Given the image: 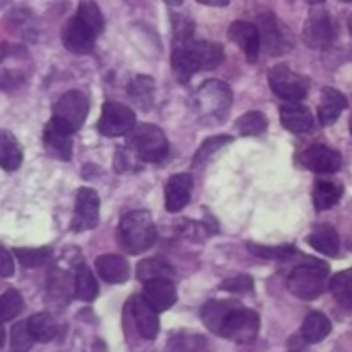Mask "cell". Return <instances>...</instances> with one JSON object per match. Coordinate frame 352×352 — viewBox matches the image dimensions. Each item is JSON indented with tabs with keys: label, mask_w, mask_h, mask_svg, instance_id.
<instances>
[{
	"label": "cell",
	"mask_w": 352,
	"mask_h": 352,
	"mask_svg": "<svg viewBox=\"0 0 352 352\" xmlns=\"http://www.w3.org/2000/svg\"><path fill=\"white\" fill-rule=\"evenodd\" d=\"M225 60V50L221 43L214 41H186V43H175L171 64L173 72L179 82H188L192 74L200 70H212L221 66Z\"/></svg>",
	"instance_id": "6da1fadb"
},
{
	"label": "cell",
	"mask_w": 352,
	"mask_h": 352,
	"mask_svg": "<svg viewBox=\"0 0 352 352\" xmlns=\"http://www.w3.org/2000/svg\"><path fill=\"white\" fill-rule=\"evenodd\" d=\"M120 241L128 254H144L157 241V229L146 210H132L120 221Z\"/></svg>",
	"instance_id": "7a4b0ae2"
},
{
	"label": "cell",
	"mask_w": 352,
	"mask_h": 352,
	"mask_svg": "<svg viewBox=\"0 0 352 352\" xmlns=\"http://www.w3.org/2000/svg\"><path fill=\"white\" fill-rule=\"evenodd\" d=\"M330 268L324 262L318 260H305V264L297 266L289 276V291L305 301L318 299L328 285Z\"/></svg>",
	"instance_id": "3957f363"
},
{
	"label": "cell",
	"mask_w": 352,
	"mask_h": 352,
	"mask_svg": "<svg viewBox=\"0 0 352 352\" xmlns=\"http://www.w3.org/2000/svg\"><path fill=\"white\" fill-rule=\"evenodd\" d=\"M128 146L134 151V155L144 163H157L163 161L169 153L167 136L161 128L153 124H140L130 130Z\"/></svg>",
	"instance_id": "277c9868"
},
{
	"label": "cell",
	"mask_w": 352,
	"mask_h": 352,
	"mask_svg": "<svg viewBox=\"0 0 352 352\" xmlns=\"http://www.w3.org/2000/svg\"><path fill=\"white\" fill-rule=\"evenodd\" d=\"M231 97H233L231 89L223 80L204 82L194 97V105H196L200 120L219 122L225 116V111L231 107Z\"/></svg>",
	"instance_id": "5b68a950"
},
{
	"label": "cell",
	"mask_w": 352,
	"mask_h": 352,
	"mask_svg": "<svg viewBox=\"0 0 352 352\" xmlns=\"http://www.w3.org/2000/svg\"><path fill=\"white\" fill-rule=\"evenodd\" d=\"M268 82L272 93L289 103H299L307 97L309 91V78L291 70L285 64H278L268 72Z\"/></svg>",
	"instance_id": "8992f818"
},
{
	"label": "cell",
	"mask_w": 352,
	"mask_h": 352,
	"mask_svg": "<svg viewBox=\"0 0 352 352\" xmlns=\"http://www.w3.org/2000/svg\"><path fill=\"white\" fill-rule=\"evenodd\" d=\"M89 113V99L82 91H68L64 93L56 103H54V116L52 120H56L60 126H64L68 132H76Z\"/></svg>",
	"instance_id": "52a82bcc"
},
{
	"label": "cell",
	"mask_w": 352,
	"mask_h": 352,
	"mask_svg": "<svg viewBox=\"0 0 352 352\" xmlns=\"http://www.w3.org/2000/svg\"><path fill=\"white\" fill-rule=\"evenodd\" d=\"M258 332H260V316L252 309L233 305V309L229 311V316L225 320L221 336L229 338L237 344H250L256 340Z\"/></svg>",
	"instance_id": "ba28073f"
},
{
	"label": "cell",
	"mask_w": 352,
	"mask_h": 352,
	"mask_svg": "<svg viewBox=\"0 0 352 352\" xmlns=\"http://www.w3.org/2000/svg\"><path fill=\"white\" fill-rule=\"evenodd\" d=\"M260 41L270 56H280L293 47V35L272 12H262L258 19Z\"/></svg>",
	"instance_id": "9c48e42d"
},
{
	"label": "cell",
	"mask_w": 352,
	"mask_h": 352,
	"mask_svg": "<svg viewBox=\"0 0 352 352\" xmlns=\"http://www.w3.org/2000/svg\"><path fill=\"white\" fill-rule=\"evenodd\" d=\"M134 126H136V116L128 105L118 103V101L103 103L101 118L97 124V130L103 136H124V134H130Z\"/></svg>",
	"instance_id": "30bf717a"
},
{
	"label": "cell",
	"mask_w": 352,
	"mask_h": 352,
	"mask_svg": "<svg viewBox=\"0 0 352 352\" xmlns=\"http://www.w3.org/2000/svg\"><path fill=\"white\" fill-rule=\"evenodd\" d=\"M303 39L314 50H328L336 39V25L328 10L318 8L309 14L303 27Z\"/></svg>",
	"instance_id": "8fae6325"
},
{
	"label": "cell",
	"mask_w": 352,
	"mask_h": 352,
	"mask_svg": "<svg viewBox=\"0 0 352 352\" xmlns=\"http://www.w3.org/2000/svg\"><path fill=\"white\" fill-rule=\"evenodd\" d=\"M97 31L93 27H89L80 16H72L64 31H62V41H64V47L72 54H91L93 47H95V39H97Z\"/></svg>",
	"instance_id": "7c38bea8"
},
{
	"label": "cell",
	"mask_w": 352,
	"mask_h": 352,
	"mask_svg": "<svg viewBox=\"0 0 352 352\" xmlns=\"http://www.w3.org/2000/svg\"><path fill=\"white\" fill-rule=\"evenodd\" d=\"M29 72V58L23 50H10L0 58V89L19 87Z\"/></svg>",
	"instance_id": "4fadbf2b"
},
{
	"label": "cell",
	"mask_w": 352,
	"mask_h": 352,
	"mask_svg": "<svg viewBox=\"0 0 352 352\" xmlns=\"http://www.w3.org/2000/svg\"><path fill=\"white\" fill-rule=\"evenodd\" d=\"M301 163L314 173H336L342 167V157L330 146L311 144L301 153Z\"/></svg>",
	"instance_id": "5bb4252c"
},
{
	"label": "cell",
	"mask_w": 352,
	"mask_h": 352,
	"mask_svg": "<svg viewBox=\"0 0 352 352\" xmlns=\"http://www.w3.org/2000/svg\"><path fill=\"white\" fill-rule=\"evenodd\" d=\"M99 221V196L91 188H80L76 194V206H74V231H89Z\"/></svg>",
	"instance_id": "9a60e30c"
},
{
	"label": "cell",
	"mask_w": 352,
	"mask_h": 352,
	"mask_svg": "<svg viewBox=\"0 0 352 352\" xmlns=\"http://www.w3.org/2000/svg\"><path fill=\"white\" fill-rule=\"evenodd\" d=\"M192 190H194V179L190 173H177V175L169 177V182L165 186V208L169 212L184 210L192 198Z\"/></svg>",
	"instance_id": "2e32d148"
},
{
	"label": "cell",
	"mask_w": 352,
	"mask_h": 352,
	"mask_svg": "<svg viewBox=\"0 0 352 352\" xmlns=\"http://www.w3.org/2000/svg\"><path fill=\"white\" fill-rule=\"evenodd\" d=\"M130 311H132V320L136 324V330L142 338L146 340H155L159 334V311H155L144 297H132L130 299Z\"/></svg>",
	"instance_id": "e0dca14e"
},
{
	"label": "cell",
	"mask_w": 352,
	"mask_h": 352,
	"mask_svg": "<svg viewBox=\"0 0 352 352\" xmlns=\"http://www.w3.org/2000/svg\"><path fill=\"white\" fill-rule=\"evenodd\" d=\"M142 297L146 299V303L155 311H167L177 301V289L173 285V280H169V278H157V280L144 283V295Z\"/></svg>",
	"instance_id": "ac0fdd59"
},
{
	"label": "cell",
	"mask_w": 352,
	"mask_h": 352,
	"mask_svg": "<svg viewBox=\"0 0 352 352\" xmlns=\"http://www.w3.org/2000/svg\"><path fill=\"white\" fill-rule=\"evenodd\" d=\"M229 37L243 50V54L248 56L250 62H254L258 58L260 47H262L258 25H254L250 21H235L229 27Z\"/></svg>",
	"instance_id": "d6986e66"
},
{
	"label": "cell",
	"mask_w": 352,
	"mask_h": 352,
	"mask_svg": "<svg viewBox=\"0 0 352 352\" xmlns=\"http://www.w3.org/2000/svg\"><path fill=\"white\" fill-rule=\"evenodd\" d=\"M43 142L45 146L60 159L72 157V132H68L64 126H60L56 120H50L43 130Z\"/></svg>",
	"instance_id": "ffe728a7"
},
{
	"label": "cell",
	"mask_w": 352,
	"mask_h": 352,
	"mask_svg": "<svg viewBox=\"0 0 352 352\" xmlns=\"http://www.w3.org/2000/svg\"><path fill=\"white\" fill-rule=\"evenodd\" d=\"M346 105H349V99L344 97V93H340L338 89L326 87L322 91V99H320V107H318L320 124H324V126L334 124L340 118V113L346 109Z\"/></svg>",
	"instance_id": "44dd1931"
},
{
	"label": "cell",
	"mask_w": 352,
	"mask_h": 352,
	"mask_svg": "<svg viewBox=\"0 0 352 352\" xmlns=\"http://www.w3.org/2000/svg\"><path fill=\"white\" fill-rule=\"evenodd\" d=\"M280 122L295 134H305L314 128V113L301 103H287L280 107Z\"/></svg>",
	"instance_id": "7402d4cb"
},
{
	"label": "cell",
	"mask_w": 352,
	"mask_h": 352,
	"mask_svg": "<svg viewBox=\"0 0 352 352\" xmlns=\"http://www.w3.org/2000/svg\"><path fill=\"white\" fill-rule=\"evenodd\" d=\"M95 268H97L99 276L105 283H111V285L126 283L128 276H130V266H128V262L122 256H111V254L99 256L95 260Z\"/></svg>",
	"instance_id": "603a6c76"
},
{
	"label": "cell",
	"mask_w": 352,
	"mask_h": 352,
	"mask_svg": "<svg viewBox=\"0 0 352 352\" xmlns=\"http://www.w3.org/2000/svg\"><path fill=\"white\" fill-rule=\"evenodd\" d=\"M307 243L316 252L326 254V256H338V252H340V237H338L336 229H332L328 225L314 229L307 237Z\"/></svg>",
	"instance_id": "cb8c5ba5"
},
{
	"label": "cell",
	"mask_w": 352,
	"mask_h": 352,
	"mask_svg": "<svg viewBox=\"0 0 352 352\" xmlns=\"http://www.w3.org/2000/svg\"><path fill=\"white\" fill-rule=\"evenodd\" d=\"M330 332H332V322L328 320V316H324L320 311L309 314L303 322V328H301L303 340L309 344H318V342L326 340L330 336Z\"/></svg>",
	"instance_id": "d4e9b609"
},
{
	"label": "cell",
	"mask_w": 352,
	"mask_h": 352,
	"mask_svg": "<svg viewBox=\"0 0 352 352\" xmlns=\"http://www.w3.org/2000/svg\"><path fill=\"white\" fill-rule=\"evenodd\" d=\"M167 352H208V342L198 332L182 330V332H175L169 338Z\"/></svg>",
	"instance_id": "484cf974"
},
{
	"label": "cell",
	"mask_w": 352,
	"mask_h": 352,
	"mask_svg": "<svg viewBox=\"0 0 352 352\" xmlns=\"http://www.w3.org/2000/svg\"><path fill=\"white\" fill-rule=\"evenodd\" d=\"M342 186L330 179H320L314 188V204L318 210H330L334 208L342 198Z\"/></svg>",
	"instance_id": "4316f807"
},
{
	"label": "cell",
	"mask_w": 352,
	"mask_h": 352,
	"mask_svg": "<svg viewBox=\"0 0 352 352\" xmlns=\"http://www.w3.org/2000/svg\"><path fill=\"white\" fill-rule=\"evenodd\" d=\"M23 163V151L10 132H0V167L4 171H14Z\"/></svg>",
	"instance_id": "83f0119b"
},
{
	"label": "cell",
	"mask_w": 352,
	"mask_h": 352,
	"mask_svg": "<svg viewBox=\"0 0 352 352\" xmlns=\"http://www.w3.org/2000/svg\"><path fill=\"white\" fill-rule=\"evenodd\" d=\"M231 309H233V305L231 303H225V301H210V303H206L202 307V322H204V326L210 332H214V334L221 336L223 326H225V320H227V316H229Z\"/></svg>",
	"instance_id": "f1b7e54d"
},
{
	"label": "cell",
	"mask_w": 352,
	"mask_h": 352,
	"mask_svg": "<svg viewBox=\"0 0 352 352\" xmlns=\"http://www.w3.org/2000/svg\"><path fill=\"white\" fill-rule=\"evenodd\" d=\"M97 293H99V289H97L93 270L89 266L80 264L74 274V295L82 301H93L97 297Z\"/></svg>",
	"instance_id": "f546056e"
},
{
	"label": "cell",
	"mask_w": 352,
	"mask_h": 352,
	"mask_svg": "<svg viewBox=\"0 0 352 352\" xmlns=\"http://www.w3.org/2000/svg\"><path fill=\"white\" fill-rule=\"evenodd\" d=\"M138 278L142 283H148V280H157V278H173V268L159 260V258H148V260H142L138 264Z\"/></svg>",
	"instance_id": "4dcf8cb0"
},
{
	"label": "cell",
	"mask_w": 352,
	"mask_h": 352,
	"mask_svg": "<svg viewBox=\"0 0 352 352\" xmlns=\"http://www.w3.org/2000/svg\"><path fill=\"white\" fill-rule=\"evenodd\" d=\"M128 95L140 107H151L153 97H155V82H153V78L151 76H136L128 85Z\"/></svg>",
	"instance_id": "1f68e13d"
},
{
	"label": "cell",
	"mask_w": 352,
	"mask_h": 352,
	"mask_svg": "<svg viewBox=\"0 0 352 352\" xmlns=\"http://www.w3.org/2000/svg\"><path fill=\"white\" fill-rule=\"evenodd\" d=\"M27 324H29V332H31L35 342H50L56 336V332H58L56 322L47 314H37Z\"/></svg>",
	"instance_id": "d6a6232c"
},
{
	"label": "cell",
	"mask_w": 352,
	"mask_h": 352,
	"mask_svg": "<svg viewBox=\"0 0 352 352\" xmlns=\"http://www.w3.org/2000/svg\"><path fill=\"white\" fill-rule=\"evenodd\" d=\"M330 291L334 295V299L352 309V270L338 272L332 280H330Z\"/></svg>",
	"instance_id": "836d02e7"
},
{
	"label": "cell",
	"mask_w": 352,
	"mask_h": 352,
	"mask_svg": "<svg viewBox=\"0 0 352 352\" xmlns=\"http://www.w3.org/2000/svg\"><path fill=\"white\" fill-rule=\"evenodd\" d=\"M237 130L243 136H258L262 132H266L268 128V118L262 111H248L237 120Z\"/></svg>",
	"instance_id": "e575fe53"
},
{
	"label": "cell",
	"mask_w": 352,
	"mask_h": 352,
	"mask_svg": "<svg viewBox=\"0 0 352 352\" xmlns=\"http://www.w3.org/2000/svg\"><path fill=\"white\" fill-rule=\"evenodd\" d=\"M248 250L264 260H291L297 256V250L293 245H258V243H248Z\"/></svg>",
	"instance_id": "d590c367"
},
{
	"label": "cell",
	"mask_w": 352,
	"mask_h": 352,
	"mask_svg": "<svg viewBox=\"0 0 352 352\" xmlns=\"http://www.w3.org/2000/svg\"><path fill=\"white\" fill-rule=\"evenodd\" d=\"M23 309V297L14 291L8 289L0 295V324L14 320Z\"/></svg>",
	"instance_id": "8d00e7d4"
},
{
	"label": "cell",
	"mask_w": 352,
	"mask_h": 352,
	"mask_svg": "<svg viewBox=\"0 0 352 352\" xmlns=\"http://www.w3.org/2000/svg\"><path fill=\"white\" fill-rule=\"evenodd\" d=\"M16 254V260L25 266V268H37V266H43L52 252L47 248H19L14 250Z\"/></svg>",
	"instance_id": "74e56055"
},
{
	"label": "cell",
	"mask_w": 352,
	"mask_h": 352,
	"mask_svg": "<svg viewBox=\"0 0 352 352\" xmlns=\"http://www.w3.org/2000/svg\"><path fill=\"white\" fill-rule=\"evenodd\" d=\"M76 16H80L89 27H93L97 33H101L103 31V14H101V8L93 2V0H85V2H80V6H78V10H76Z\"/></svg>",
	"instance_id": "f35d334b"
},
{
	"label": "cell",
	"mask_w": 352,
	"mask_h": 352,
	"mask_svg": "<svg viewBox=\"0 0 352 352\" xmlns=\"http://www.w3.org/2000/svg\"><path fill=\"white\" fill-rule=\"evenodd\" d=\"M231 140H233L231 136H212V138L204 140L202 146H200V148L196 151V155H194V165H202V163L208 161L217 151H221L223 146H227Z\"/></svg>",
	"instance_id": "ab89813d"
},
{
	"label": "cell",
	"mask_w": 352,
	"mask_h": 352,
	"mask_svg": "<svg viewBox=\"0 0 352 352\" xmlns=\"http://www.w3.org/2000/svg\"><path fill=\"white\" fill-rule=\"evenodd\" d=\"M33 336L29 332V324L27 322H19L12 326V332H10V346L14 352H25L31 349L33 344Z\"/></svg>",
	"instance_id": "60d3db41"
},
{
	"label": "cell",
	"mask_w": 352,
	"mask_h": 352,
	"mask_svg": "<svg viewBox=\"0 0 352 352\" xmlns=\"http://www.w3.org/2000/svg\"><path fill=\"white\" fill-rule=\"evenodd\" d=\"M221 289L227 291V293H252L254 291V278L248 276V274H239V276L223 280Z\"/></svg>",
	"instance_id": "b9f144b4"
},
{
	"label": "cell",
	"mask_w": 352,
	"mask_h": 352,
	"mask_svg": "<svg viewBox=\"0 0 352 352\" xmlns=\"http://www.w3.org/2000/svg\"><path fill=\"white\" fill-rule=\"evenodd\" d=\"M173 29H175V43H186L192 39L194 23L188 16H173Z\"/></svg>",
	"instance_id": "7bdbcfd3"
},
{
	"label": "cell",
	"mask_w": 352,
	"mask_h": 352,
	"mask_svg": "<svg viewBox=\"0 0 352 352\" xmlns=\"http://www.w3.org/2000/svg\"><path fill=\"white\" fill-rule=\"evenodd\" d=\"M14 272V264H12V256L6 250H0V276L8 278Z\"/></svg>",
	"instance_id": "ee69618b"
},
{
	"label": "cell",
	"mask_w": 352,
	"mask_h": 352,
	"mask_svg": "<svg viewBox=\"0 0 352 352\" xmlns=\"http://www.w3.org/2000/svg\"><path fill=\"white\" fill-rule=\"evenodd\" d=\"M200 4H208V6H227L231 0H198Z\"/></svg>",
	"instance_id": "f6af8a7d"
},
{
	"label": "cell",
	"mask_w": 352,
	"mask_h": 352,
	"mask_svg": "<svg viewBox=\"0 0 352 352\" xmlns=\"http://www.w3.org/2000/svg\"><path fill=\"white\" fill-rule=\"evenodd\" d=\"M165 2H167L169 6H179V4H182V0H165Z\"/></svg>",
	"instance_id": "bcb514c9"
},
{
	"label": "cell",
	"mask_w": 352,
	"mask_h": 352,
	"mask_svg": "<svg viewBox=\"0 0 352 352\" xmlns=\"http://www.w3.org/2000/svg\"><path fill=\"white\" fill-rule=\"evenodd\" d=\"M4 344V328H2V324H0V346Z\"/></svg>",
	"instance_id": "7dc6e473"
},
{
	"label": "cell",
	"mask_w": 352,
	"mask_h": 352,
	"mask_svg": "<svg viewBox=\"0 0 352 352\" xmlns=\"http://www.w3.org/2000/svg\"><path fill=\"white\" fill-rule=\"evenodd\" d=\"M293 2V0H291ZM305 2H309V4H322V2H326V0H305Z\"/></svg>",
	"instance_id": "c3c4849f"
},
{
	"label": "cell",
	"mask_w": 352,
	"mask_h": 352,
	"mask_svg": "<svg viewBox=\"0 0 352 352\" xmlns=\"http://www.w3.org/2000/svg\"><path fill=\"white\" fill-rule=\"evenodd\" d=\"M349 29H351V33H352V12H351V16H349Z\"/></svg>",
	"instance_id": "681fc988"
},
{
	"label": "cell",
	"mask_w": 352,
	"mask_h": 352,
	"mask_svg": "<svg viewBox=\"0 0 352 352\" xmlns=\"http://www.w3.org/2000/svg\"><path fill=\"white\" fill-rule=\"evenodd\" d=\"M351 134H352V118H351Z\"/></svg>",
	"instance_id": "f907efd6"
},
{
	"label": "cell",
	"mask_w": 352,
	"mask_h": 352,
	"mask_svg": "<svg viewBox=\"0 0 352 352\" xmlns=\"http://www.w3.org/2000/svg\"><path fill=\"white\" fill-rule=\"evenodd\" d=\"M344 2H352V0H344Z\"/></svg>",
	"instance_id": "816d5d0a"
},
{
	"label": "cell",
	"mask_w": 352,
	"mask_h": 352,
	"mask_svg": "<svg viewBox=\"0 0 352 352\" xmlns=\"http://www.w3.org/2000/svg\"><path fill=\"white\" fill-rule=\"evenodd\" d=\"M293 352H297V351H293Z\"/></svg>",
	"instance_id": "f5cc1de1"
}]
</instances>
